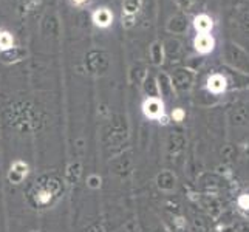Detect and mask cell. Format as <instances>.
<instances>
[{"instance_id": "ba28073f", "label": "cell", "mask_w": 249, "mask_h": 232, "mask_svg": "<svg viewBox=\"0 0 249 232\" xmlns=\"http://www.w3.org/2000/svg\"><path fill=\"white\" fill-rule=\"evenodd\" d=\"M140 8V0H124V13L128 17H133Z\"/></svg>"}, {"instance_id": "7a4b0ae2", "label": "cell", "mask_w": 249, "mask_h": 232, "mask_svg": "<svg viewBox=\"0 0 249 232\" xmlns=\"http://www.w3.org/2000/svg\"><path fill=\"white\" fill-rule=\"evenodd\" d=\"M91 19H93V22H94L96 27L107 28V27H110L111 23H113V13H111L108 8L102 6V8H98V10L93 13Z\"/></svg>"}, {"instance_id": "5b68a950", "label": "cell", "mask_w": 249, "mask_h": 232, "mask_svg": "<svg viewBox=\"0 0 249 232\" xmlns=\"http://www.w3.org/2000/svg\"><path fill=\"white\" fill-rule=\"evenodd\" d=\"M228 87V81H226V77L223 76V74H212L209 76V79H208V90L212 91V93H223L226 90Z\"/></svg>"}, {"instance_id": "52a82bcc", "label": "cell", "mask_w": 249, "mask_h": 232, "mask_svg": "<svg viewBox=\"0 0 249 232\" xmlns=\"http://www.w3.org/2000/svg\"><path fill=\"white\" fill-rule=\"evenodd\" d=\"M14 47V37L11 33L0 31V51H8Z\"/></svg>"}, {"instance_id": "3957f363", "label": "cell", "mask_w": 249, "mask_h": 232, "mask_svg": "<svg viewBox=\"0 0 249 232\" xmlns=\"http://www.w3.org/2000/svg\"><path fill=\"white\" fill-rule=\"evenodd\" d=\"M194 45L200 54H209L215 47V40H213L211 34H198L194 40Z\"/></svg>"}, {"instance_id": "8992f818", "label": "cell", "mask_w": 249, "mask_h": 232, "mask_svg": "<svg viewBox=\"0 0 249 232\" xmlns=\"http://www.w3.org/2000/svg\"><path fill=\"white\" fill-rule=\"evenodd\" d=\"M194 27L200 34H208L213 27V22L208 14H200L194 19Z\"/></svg>"}, {"instance_id": "6da1fadb", "label": "cell", "mask_w": 249, "mask_h": 232, "mask_svg": "<svg viewBox=\"0 0 249 232\" xmlns=\"http://www.w3.org/2000/svg\"><path fill=\"white\" fill-rule=\"evenodd\" d=\"M142 111L150 119H161L164 116V104H162V101L160 98L149 96L142 104Z\"/></svg>"}, {"instance_id": "277c9868", "label": "cell", "mask_w": 249, "mask_h": 232, "mask_svg": "<svg viewBox=\"0 0 249 232\" xmlns=\"http://www.w3.org/2000/svg\"><path fill=\"white\" fill-rule=\"evenodd\" d=\"M28 174V166L25 164L22 161H16L14 164L11 166V170L10 174H8V178H10V181L14 183V184H19L22 179L27 177Z\"/></svg>"}, {"instance_id": "30bf717a", "label": "cell", "mask_w": 249, "mask_h": 232, "mask_svg": "<svg viewBox=\"0 0 249 232\" xmlns=\"http://www.w3.org/2000/svg\"><path fill=\"white\" fill-rule=\"evenodd\" d=\"M184 116H186V113H184L183 108H175L174 111H172V118H174V121H178V123L183 121Z\"/></svg>"}, {"instance_id": "9c48e42d", "label": "cell", "mask_w": 249, "mask_h": 232, "mask_svg": "<svg viewBox=\"0 0 249 232\" xmlns=\"http://www.w3.org/2000/svg\"><path fill=\"white\" fill-rule=\"evenodd\" d=\"M238 206H240L242 209H245V211L249 209V194L240 195V198H238Z\"/></svg>"}, {"instance_id": "8fae6325", "label": "cell", "mask_w": 249, "mask_h": 232, "mask_svg": "<svg viewBox=\"0 0 249 232\" xmlns=\"http://www.w3.org/2000/svg\"><path fill=\"white\" fill-rule=\"evenodd\" d=\"M71 2L74 3V5H78V6H81V5H84V3H87L89 0H71Z\"/></svg>"}]
</instances>
